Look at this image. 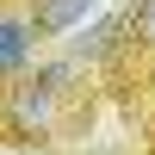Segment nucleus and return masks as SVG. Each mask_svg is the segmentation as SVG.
Returning a JSON list of instances; mask_svg holds the SVG:
<instances>
[{
	"label": "nucleus",
	"mask_w": 155,
	"mask_h": 155,
	"mask_svg": "<svg viewBox=\"0 0 155 155\" xmlns=\"http://www.w3.org/2000/svg\"><path fill=\"white\" fill-rule=\"evenodd\" d=\"M93 6H99V0H31V25H37V37H62L68 25H81Z\"/></svg>",
	"instance_id": "2"
},
{
	"label": "nucleus",
	"mask_w": 155,
	"mask_h": 155,
	"mask_svg": "<svg viewBox=\"0 0 155 155\" xmlns=\"http://www.w3.org/2000/svg\"><path fill=\"white\" fill-rule=\"evenodd\" d=\"M118 31H130L143 50H155V0H130V12L118 19Z\"/></svg>",
	"instance_id": "3"
},
{
	"label": "nucleus",
	"mask_w": 155,
	"mask_h": 155,
	"mask_svg": "<svg viewBox=\"0 0 155 155\" xmlns=\"http://www.w3.org/2000/svg\"><path fill=\"white\" fill-rule=\"evenodd\" d=\"M37 25H31V0H0V81H12V74L31 68L37 56Z\"/></svg>",
	"instance_id": "1"
}]
</instances>
